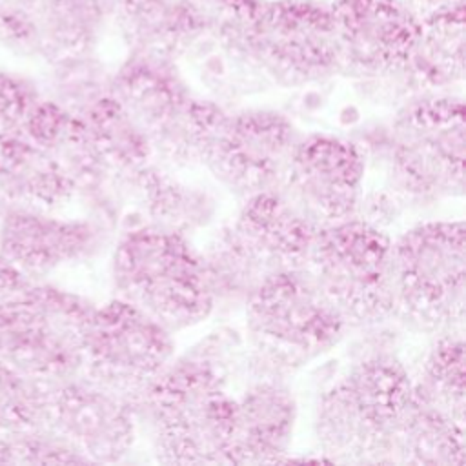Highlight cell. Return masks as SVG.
I'll return each instance as SVG.
<instances>
[{
  "instance_id": "6da1fadb",
  "label": "cell",
  "mask_w": 466,
  "mask_h": 466,
  "mask_svg": "<svg viewBox=\"0 0 466 466\" xmlns=\"http://www.w3.org/2000/svg\"><path fill=\"white\" fill-rule=\"evenodd\" d=\"M202 40L249 78L300 87L339 73L329 2L220 0Z\"/></svg>"
},
{
  "instance_id": "7a4b0ae2",
  "label": "cell",
  "mask_w": 466,
  "mask_h": 466,
  "mask_svg": "<svg viewBox=\"0 0 466 466\" xmlns=\"http://www.w3.org/2000/svg\"><path fill=\"white\" fill-rule=\"evenodd\" d=\"M137 404L160 462L231 464L235 395L211 359L187 355L169 362Z\"/></svg>"
},
{
  "instance_id": "3957f363",
  "label": "cell",
  "mask_w": 466,
  "mask_h": 466,
  "mask_svg": "<svg viewBox=\"0 0 466 466\" xmlns=\"http://www.w3.org/2000/svg\"><path fill=\"white\" fill-rule=\"evenodd\" d=\"M111 280L118 299L171 333L198 324L215 308L202 253L167 228L140 224L122 233L111 257Z\"/></svg>"
},
{
  "instance_id": "277c9868",
  "label": "cell",
  "mask_w": 466,
  "mask_h": 466,
  "mask_svg": "<svg viewBox=\"0 0 466 466\" xmlns=\"http://www.w3.org/2000/svg\"><path fill=\"white\" fill-rule=\"evenodd\" d=\"M109 95L144 131L153 160L173 167L202 164L224 109L191 93L177 62L129 53L111 73Z\"/></svg>"
},
{
  "instance_id": "5b68a950",
  "label": "cell",
  "mask_w": 466,
  "mask_h": 466,
  "mask_svg": "<svg viewBox=\"0 0 466 466\" xmlns=\"http://www.w3.org/2000/svg\"><path fill=\"white\" fill-rule=\"evenodd\" d=\"M413 380L390 355L355 362L319 399L315 435L335 462H382Z\"/></svg>"
},
{
  "instance_id": "8992f818",
  "label": "cell",
  "mask_w": 466,
  "mask_h": 466,
  "mask_svg": "<svg viewBox=\"0 0 466 466\" xmlns=\"http://www.w3.org/2000/svg\"><path fill=\"white\" fill-rule=\"evenodd\" d=\"M393 309L424 331H461L466 306V229L462 220L410 228L391 242Z\"/></svg>"
},
{
  "instance_id": "52a82bcc",
  "label": "cell",
  "mask_w": 466,
  "mask_h": 466,
  "mask_svg": "<svg viewBox=\"0 0 466 466\" xmlns=\"http://www.w3.org/2000/svg\"><path fill=\"white\" fill-rule=\"evenodd\" d=\"M464 104L422 95L393 126L388 151L390 193L408 206H428L464 193Z\"/></svg>"
},
{
  "instance_id": "ba28073f",
  "label": "cell",
  "mask_w": 466,
  "mask_h": 466,
  "mask_svg": "<svg viewBox=\"0 0 466 466\" xmlns=\"http://www.w3.org/2000/svg\"><path fill=\"white\" fill-rule=\"evenodd\" d=\"M346 326L304 269L271 273L246 299L248 340L273 371L311 362L339 342Z\"/></svg>"
},
{
  "instance_id": "9c48e42d",
  "label": "cell",
  "mask_w": 466,
  "mask_h": 466,
  "mask_svg": "<svg viewBox=\"0 0 466 466\" xmlns=\"http://www.w3.org/2000/svg\"><path fill=\"white\" fill-rule=\"evenodd\" d=\"M304 271L346 324L377 322L393 309L391 240L360 217L319 226Z\"/></svg>"
},
{
  "instance_id": "30bf717a",
  "label": "cell",
  "mask_w": 466,
  "mask_h": 466,
  "mask_svg": "<svg viewBox=\"0 0 466 466\" xmlns=\"http://www.w3.org/2000/svg\"><path fill=\"white\" fill-rule=\"evenodd\" d=\"M93 308L78 293L33 280L0 308V360L46 384L80 375L84 329Z\"/></svg>"
},
{
  "instance_id": "8fae6325",
  "label": "cell",
  "mask_w": 466,
  "mask_h": 466,
  "mask_svg": "<svg viewBox=\"0 0 466 466\" xmlns=\"http://www.w3.org/2000/svg\"><path fill=\"white\" fill-rule=\"evenodd\" d=\"M173 351L167 328L115 297L89 315L80 373L137 402L171 362Z\"/></svg>"
},
{
  "instance_id": "7c38bea8",
  "label": "cell",
  "mask_w": 466,
  "mask_h": 466,
  "mask_svg": "<svg viewBox=\"0 0 466 466\" xmlns=\"http://www.w3.org/2000/svg\"><path fill=\"white\" fill-rule=\"evenodd\" d=\"M297 140L291 120L279 111L224 113L202 164L228 189L249 197L279 187Z\"/></svg>"
},
{
  "instance_id": "4fadbf2b",
  "label": "cell",
  "mask_w": 466,
  "mask_h": 466,
  "mask_svg": "<svg viewBox=\"0 0 466 466\" xmlns=\"http://www.w3.org/2000/svg\"><path fill=\"white\" fill-rule=\"evenodd\" d=\"M339 73L371 82L399 73L411 58L420 16L400 0H331Z\"/></svg>"
},
{
  "instance_id": "5bb4252c",
  "label": "cell",
  "mask_w": 466,
  "mask_h": 466,
  "mask_svg": "<svg viewBox=\"0 0 466 466\" xmlns=\"http://www.w3.org/2000/svg\"><path fill=\"white\" fill-rule=\"evenodd\" d=\"M135 404L80 373L51 384L46 426L84 462H118L135 444Z\"/></svg>"
},
{
  "instance_id": "9a60e30c",
  "label": "cell",
  "mask_w": 466,
  "mask_h": 466,
  "mask_svg": "<svg viewBox=\"0 0 466 466\" xmlns=\"http://www.w3.org/2000/svg\"><path fill=\"white\" fill-rule=\"evenodd\" d=\"M362 180L359 146L315 133L295 142L279 189L317 226H326L357 213Z\"/></svg>"
},
{
  "instance_id": "2e32d148",
  "label": "cell",
  "mask_w": 466,
  "mask_h": 466,
  "mask_svg": "<svg viewBox=\"0 0 466 466\" xmlns=\"http://www.w3.org/2000/svg\"><path fill=\"white\" fill-rule=\"evenodd\" d=\"M317 228L275 187L246 197L228 235L251 269L266 279L279 271L304 269Z\"/></svg>"
},
{
  "instance_id": "e0dca14e",
  "label": "cell",
  "mask_w": 466,
  "mask_h": 466,
  "mask_svg": "<svg viewBox=\"0 0 466 466\" xmlns=\"http://www.w3.org/2000/svg\"><path fill=\"white\" fill-rule=\"evenodd\" d=\"M102 240L98 222L38 208L11 206L0 222V253L31 280L93 257Z\"/></svg>"
},
{
  "instance_id": "ac0fdd59",
  "label": "cell",
  "mask_w": 466,
  "mask_h": 466,
  "mask_svg": "<svg viewBox=\"0 0 466 466\" xmlns=\"http://www.w3.org/2000/svg\"><path fill=\"white\" fill-rule=\"evenodd\" d=\"M113 20L127 53L177 62L209 31L213 9L198 0H116Z\"/></svg>"
},
{
  "instance_id": "d6986e66",
  "label": "cell",
  "mask_w": 466,
  "mask_h": 466,
  "mask_svg": "<svg viewBox=\"0 0 466 466\" xmlns=\"http://www.w3.org/2000/svg\"><path fill=\"white\" fill-rule=\"evenodd\" d=\"M297 400L277 377L251 382L235 397L231 464L280 462L289 450Z\"/></svg>"
},
{
  "instance_id": "ffe728a7",
  "label": "cell",
  "mask_w": 466,
  "mask_h": 466,
  "mask_svg": "<svg viewBox=\"0 0 466 466\" xmlns=\"http://www.w3.org/2000/svg\"><path fill=\"white\" fill-rule=\"evenodd\" d=\"M466 453L464 424L428 402L411 386L393 426L382 462L448 466L462 464Z\"/></svg>"
},
{
  "instance_id": "44dd1931",
  "label": "cell",
  "mask_w": 466,
  "mask_h": 466,
  "mask_svg": "<svg viewBox=\"0 0 466 466\" xmlns=\"http://www.w3.org/2000/svg\"><path fill=\"white\" fill-rule=\"evenodd\" d=\"M0 191L11 206L46 211L75 198L64 166L20 133L0 135Z\"/></svg>"
},
{
  "instance_id": "7402d4cb",
  "label": "cell",
  "mask_w": 466,
  "mask_h": 466,
  "mask_svg": "<svg viewBox=\"0 0 466 466\" xmlns=\"http://www.w3.org/2000/svg\"><path fill=\"white\" fill-rule=\"evenodd\" d=\"M464 2L420 18V35L408 64L391 80L408 91H431L464 76Z\"/></svg>"
},
{
  "instance_id": "603a6c76",
  "label": "cell",
  "mask_w": 466,
  "mask_h": 466,
  "mask_svg": "<svg viewBox=\"0 0 466 466\" xmlns=\"http://www.w3.org/2000/svg\"><path fill=\"white\" fill-rule=\"evenodd\" d=\"M29 5L38 31V58L46 64L95 51L115 11L107 0H33Z\"/></svg>"
},
{
  "instance_id": "cb8c5ba5",
  "label": "cell",
  "mask_w": 466,
  "mask_h": 466,
  "mask_svg": "<svg viewBox=\"0 0 466 466\" xmlns=\"http://www.w3.org/2000/svg\"><path fill=\"white\" fill-rule=\"evenodd\" d=\"M124 186L149 218L146 224L167 228L182 235L204 226L215 211V202L206 191L173 178L155 162L131 173Z\"/></svg>"
},
{
  "instance_id": "d4e9b609",
  "label": "cell",
  "mask_w": 466,
  "mask_h": 466,
  "mask_svg": "<svg viewBox=\"0 0 466 466\" xmlns=\"http://www.w3.org/2000/svg\"><path fill=\"white\" fill-rule=\"evenodd\" d=\"M78 118L95 157L120 180L122 187L131 173L153 162L144 131L109 93L86 107Z\"/></svg>"
},
{
  "instance_id": "484cf974",
  "label": "cell",
  "mask_w": 466,
  "mask_h": 466,
  "mask_svg": "<svg viewBox=\"0 0 466 466\" xmlns=\"http://www.w3.org/2000/svg\"><path fill=\"white\" fill-rule=\"evenodd\" d=\"M464 340L461 331L441 333L430 348L415 390L433 406L464 424Z\"/></svg>"
},
{
  "instance_id": "4316f807",
  "label": "cell",
  "mask_w": 466,
  "mask_h": 466,
  "mask_svg": "<svg viewBox=\"0 0 466 466\" xmlns=\"http://www.w3.org/2000/svg\"><path fill=\"white\" fill-rule=\"evenodd\" d=\"M109 82L111 71L91 51L47 62L44 82L38 86L42 96L80 115L95 100L109 93Z\"/></svg>"
},
{
  "instance_id": "83f0119b",
  "label": "cell",
  "mask_w": 466,
  "mask_h": 466,
  "mask_svg": "<svg viewBox=\"0 0 466 466\" xmlns=\"http://www.w3.org/2000/svg\"><path fill=\"white\" fill-rule=\"evenodd\" d=\"M51 384L0 360V435L44 428Z\"/></svg>"
},
{
  "instance_id": "f1b7e54d",
  "label": "cell",
  "mask_w": 466,
  "mask_h": 466,
  "mask_svg": "<svg viewBox=\"0 0 466 466\" xmlns=\"http://www.w3.org/2000/svg\"><path fill=\"white\" fill-rule=\"evenodd\" d=\"M78 129V115L67 111L46 96H40V100L25 116L18 133L56 158L62 149L75 138Z\"/></svg>"
},
{
  "instance_id": "f546056e",
  "label": "cell",
  "mask_w": 466,
  "mask_h": 466,
  "mask_svg": "<svg viewBox=\"0 0 466 466\" xmlns=\"http://www.w3.org/2000/svg\"><path fill=\"white\" fill-rule=\"evenodd\" d=\"M7 464H69L84 459L47 426L4 435Z\"/></svg>"
},
{
  "instance_id": "4dcf8cb0",
  "label": "cell",
  "mask_w": 466,
  "mask_h": 466,
  "mask_svg": "<svg viewBox=\"0 0 466 466\" xmlns=\"http://www.w3.org/2000/svg\"><path fill=\"white\" fill-rule=\"evenodd\" d=\"M40 96L38 82L15 71L0 69V135L18 133Z\"/></svg>"
},
{
  "instance_id": "1f68e13d",
  "label": "cell",
  "mask_w": 466,
  "mask_h": 466,
  "mask_svg": "<svg viewBox=\"0 0 466 466\" xmlns=\"http://www.w3.org/2000/svg\"><path fill=\"white\" fill-rule=\"evenodd\" d=\"M0 46L18 56H38V31L29 4L0 0Z\"/></svg>"
},
{
  "instance_id": "d6a6232c",
  "label": "cell",
  "mask_w": 466,
  "mask_h": 466,
  "mask_svg": "<svg viewBox=\"0 0 466 466\" xmlns=\"http://www.w3.org/2000/svg\"><path fill=\"white\" fill-rule=\"evenodd\" d=\"M33 280L0 253V308L18 299Z\"/></svg>"
},
{
  "instance_id": "836d02e7",
  "label": "cell",
  "mask_w": 466,
  "mask_h": 466,
  "mask_svg": "<svg viewBox=\"0 0 466 466\" xmlns=\"http://www.w3.org/2000/svg\"><path fill=\"white\" fill-rule=\"evenodd\" d=\"M406 7H410L417 16L424 18L435 11H441L448 5H453L457 2H464V0H400Z\"/></svg>"
},
{
  "instance_id": "e575fe53",
  "label": "cell",
  "mask_w": 466,
  "mask_h": 466,
  "mask_svg": "<svg viewBox=\"0 0 466 466\" xmlns=\"http://www.w3.org/2000/svg\"><path fill=\"white\" fill-rule=\"evenodd\" d=\"M11 208V204L7 202V198L2 195V191H0V222H2V218H4V215H5V211Z\"/></svg>"
},
{
  "instance_id": "d590c367",
  "label": "cell",
  "mask_w": 466,
  "mask_h": 466,
  "mask_svg": "<svg viewBox=\"0 0 466 466\" xmlns=\"http://www.w3.org/2000/svg\"><path fill=\"white\" fill-rule=\"evenodd\" d=\"M198 2H202L204 5H208V7L213 9V11H215V7L220 4V0H198Z\"/></svg>"
},
{
  "instance_id": "8d00e7d4",
  "label": "cell",
  "mask_w": 466,
  "mask_h": 466,
  "mask_svg": "<svg viewBox=\"0 0 466 466\" xmlns=\"http://www.w3.org/2000/svg\"><path fill=\"white\" fill-rule=\"evenodd\" d=\"M11 2H22V4H31L33 0H11Z\"/></svg>"
},
{
  "instance_id": "74e56055",
  "label": "cell",
  "mask_w": 466,
  "mask_h": 466,
  "mask_svg": "<svg viewBox=\"0 0 466 466\" xmlns=\"http://www.w3.org/2000/svg\"><path fill=\"white\" fill-rule=\"evenodd\" d=\"M107 2H111V4H115V5H116V0H107Z\"/></svg>"
},
{
  "instance_id": "f35d334b",
  "label": "cell",
  "mask_w": 466,
  "mask_h": 466,
  "mask_svg": "<svg viewBox=\"0 0 466 466\" xmlns=\"http://www.w3.org/2000/svg\"><path fill=\"white\" fill-rule=\"evenodd\" d=\"M324 2H331V0H324Z\"/></svg>"
}]
</instances>
